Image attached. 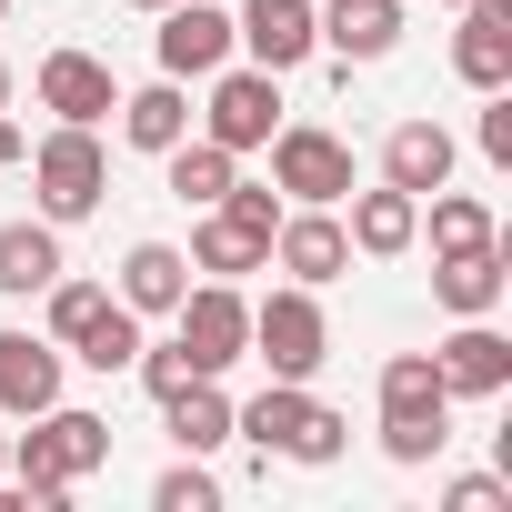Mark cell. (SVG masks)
Instances as JSON below:
<instances>
[{
    "mask_svg": "<svg viewBox=\"0 0 512 512\" xmlns=\"http://www.w3.org/2000/svg\"><path fill=\"white\" fill-rule=\"evenodd\" d=\"M101 462H111V422H101V412H71V402L31 412V432L11 442V482H21V502H41V512H61Z\"/></svg>",
    "mask_w": 512,
    "mask_h": 512,
    "instance_id": "6da1fadb",
    "label": "cell"
},
{
    "mask_svg": "<svg viewBox=\"0 0 512 512\" xmlns=\"http://www.w3.org/2000/svg\"><path fill=\"white\" fill-rule=\"evenodd\" d=\"M442 442H452V392H442L432 352H392L382 362V452L402 472H422Z\"/></svg>",
    "mask_w": 512,
    "mask_h": 512,
    "instance_id": "7a4b0ae2",
    "label": "cell"
},
{
    "mask_svg": "<svg viewBox=\"0 0 512 512\" xmlns=\"http://www.w3.org/2000/svg\"><path fill=\"white\" fill-rule=\"evenodd\" d=\"M231 432H251V442L282 452V462H342V442H352V422L332 402H312L302 382H272L262 402H231Z\"/></svg>",
    "mask_w": 512,
    "mask_h": 512,
    "instance_id": "3957f363",
    "label": "cell"
},
{
    "mask_svg": "<svg viewBox=\"0 0 512 512\" xmlns=\"http://www.w3.org/2000/svg\"><path fill=\"white\" fill-rule=\"evenodd\" d=\"M251 362H272V382H312L332 362V322H322L312 282H282V292L251 302Z\"/></svg>",
    "mask_w": 512,
    "mask_h": 512,
    "instance_id": "277c9868",
    "label": "cell"
},
{
    "mask_svg": "<svg viewBox=\"0 0 512 512\" xmlns=\"http://www.w3.org/2000/svg\"><path fill=\"white\" fill-rule=\"evenodd\" d=\"M31 161V191H41V221H91L101 211V191H111V151H101V131H81V121H61L41 151H21Z\"/></svg>",
    "mask_w": 512,
    "mask_h": 512,
    "instance_id": "5b68a950",
    "label": "cell"
},
{
    "mask_svg": "<svg viewBox=\"0 0 512 512\" xmlns=\"http://www.w3.org/2000/svg\"><path fill=\"white\" fill-rule=\"evenodd\" d=\"M171 342H181V362L191 372H231V362H251V302H241V282H191L181 302H171Z\"/></svg>",
    "mask_w": 512,
    "mask_h": 512,
    "instance_id": "8992f818",
    "label": "cell"
},
{
    "mask_svg": "<svg viewBox=\"0 0 512 512\" xmlns=\"http://www.w3.org/2000/svg\"><path fill=\"white\" fill-rule=\"evenodd\" d=\"M191 121H201V141H221V151H262V141L282 131V71H251V61L231 71V61H221V71H211V101H201Z\"/></svg>",
    "mask_w": 512,
    "mask_h": 512,
    "instance_id": "52a82bcc",
    "label": "cell"
},
{
    "mask_svg": "<svg viewBox=\"0 0 512 512\" xmlns=\"http://www.w3.org/2000/svg\"><path fill=\"white\" fill-rule=\"evenodd\" d=\"M262 151H272V191H282V201H322V211H332V201L352 191V141L322 131V121H282Z\"/></svg>",
    "mask_w": 512,
    "mask_h": 512,
    "instance_id": "ba28073f",
    "label": "cell"
},
{
    "mask_svg": "<svg viewBox=\"0 0 512 512\" xmlns=\"http://www.w3.org/2000/svg\"><path fill=\"white\" fill-rule=\"evenodd\" d=\"M231 51H251V71H302L322 51V11L312 0H241L231 11Z\"/></svg>",
    "mask_w": 512,
    "mask_h": 512,
    "instance_id": "9c48e42d",
    "label": "cell"
},
{
    "mask_svg": "<svg viewBox=\"0 0 512 512\" xmlns=\"http://www.w3.org/2000/svg\"><path fill=\"white\" fill-rule=\"evenodd\" d=\"M432 372H442L452 402H492V392H512V342L492 332V312L482 322H452L442 352H432Z\"/></svg>",
    "mask_w": 512,
    "mask_h": 512,
    "instance_id": "30bf717a",
    "label": "cell"
},
{
    "mask_svg": "<svg viewBox=\"0 0 512 512\" xmlns=\"http://www.w3.org/2000/svg\"><path fill=\"white\" fill-rule=\"evenodd\" d=\"M272 262H282L292 282H312V292H322V282H342V272H352V231H342L322 201H292V211H282V231H272Z\"/></svg>",
    "mask_w": 512,
    "mask_h": 512,
    "instance_id": "8fae6325",
    "label": "cell"
},
{
    "mask_svg": "<svg viewBox=\"0 0 512 512\" xmlns=\"http://www.w3.org/2000/svg\"><path fill=\"white\" fill-rule=\"evenodd\" d=\"M151 21H161V71L171 81H211L231 61V11H211V0H171Z\"/></svg>",
    "mask_w": 512,
    "mask_h": 512,
    "instance_id": "7c38bea8",
    "label": "cell"
},
{
    "mask_svg": "<svg viewBox=\"0 0 512 512\" xmlns=\"http://www.w3.org/2000/svg\"><path fill=\"white\" fill-rule=\"evenodd\" d=\"M502 292H512L502 241H482V251H432V302H442L452 322H482V312H502Z\"/></svg>",
    "mask_w": 512,
    "mask_h": 512,
    "instance_id": "4fadbf2b",
    "label": "cell"
},
{
    "mask_svg": "<svg viewBox=\"0 0 512 512\" xmlns=\"http://www.w3.org/2000/svg\"><path fill=\"white\" fill-rule=\"evenodd\" d=\"M111 101H121L111 61H91V51H51V61H41V111H51V121L101 131V121H111Z\"/></svg>",
    "mask_w": 512,
    "mask_h": 512,
    "instance_id": "5bb4252c",
    "label": "cell"
},
{
    "mask_svg": "<svg viewBox=\"0 0 512 512\" xmlns=\"http://www.w3.org/2000/svg\"><path fill=\"white\" fill-rule=\"evenodd\" d=\"M61 402V342L51 332H0V412L31 422Z\"/></svg>",
    "mask_w": 512,
    "mask_h": 512,
    "instance_id": "9a60e30c",
    "label": "cell"
},
{
    "mask_svg": "<svg viewBox=\"0 0 512 512\" xmlns=\"http://www.w3.org/2000/svg\"><path fill=\"white\" fill-rule=\"evenodd\" d=\"M452 71H462L472 91H512V0H462Z\"/></svg>",
    "mask_w": 512,
    "mask_h": 512,
    "instance_id": "2e32d148",
    "label": "cell"
},
{
    "mask_svg": "<svg viewBox=\"0 0 512 512\" xmlns=\"http://www.w3.org/2000/svg\"><path fill=\"white\" fill-rule=\"evenodd\" d=\"M342 201H352L342 231H352V251H372V262H402V251L422 241V201H412V191L382 181V191H342Z\"/></svg>",
    "mask_w": 512,
    "mask_h": 512,
    "instance_id": "e0dca14e",
    "label": "cell"
},
{
    "mask_svg": "<svg viewBox=\"0 0 512 512\" xmlns=\"http://www.w3.org/2000/svg\"><path fill=\"white\" fill-rule=\"evenodd\" d=\"M452 161H462V151H452V131H442V121H392V141H382V181H392V191H412V201H422V191H442V181H452Z\"/></svg>",
    "mask_w": 512,
    "mask_h": 512,
    "instance_id": "ac0fdd59",
    "label": "cell"
},
{
    "mask_svg": "<svg viewBox=\"0 0 512 512\" xmlns=\"http://www.w3.org/2000/svg\"><path fill=\"white\" fill-rule=\"evenodd\" d=\"M71 262H61V221H0V292L11 302H31V292H51Z\"/></svg>",
    "mask_w": 512,
    "mask_h": 512,
    "instance_id": "d6986e66",
    "label": "cell"
},
{
    "mask_svg": "<svg viewBox=\"0 0 512 512\" xmlns=\"http://www.w3.org/2000/svg\"><path fill=\"white\" fill-rule=\"evenodd\" d=\"M111 111H121V141H131V151H151V161L191 131V91H181L171 71H161V81H141V91H121Z\"/></svg>",
    "mask_w": 512,
    "mask_h": 512,
    "instance_id": "ffe728a7",
    "label": "cell"
},
{
    "mask_svg": "<svg viewBox=\"0 0 512 512\" xmlns=\"http://www.w3.org/2000/svg\"><path fill=\"white\" fill-rule=\"evenodd\" d=\"M191 292V251H171V241H131L121 251V302L151 322V312H171Z\"/></svg>",
    "mask_w": 512,
    "mask_h": 512,
    "instance_id": "44dd1931",
    "label": "cell"
},
{
    "mask_svg": "<svg viewBox=\"0 0 512 512\" xmlns=\"http://www.w3.org/2000/svg\"><path fill=\"white\" fill-rule=\"evenodd\" d=\"M161 171H171V201H191V211H211L231 181H241V151H221V141H201V131H181L171 151H161Z\"/></svg>",
    "mask_w": 512,
    "mask_h": 512,
    "instance_id": "7402d4cb",
    "label": "cell"
},
{
    "mask_svg": "<svg viewBox=\"0 0 512 512\" xmlns=\"http://www.w3.org/2000/svg\"><path fill=\"white\" fill-rule=\"evenodd\" d=\"M402 41V0H332L322 11V51H342V61H382Z\"/></svg>",
    "mask_w": 512,
    "mask_h": 512,
    "instance_id": "603a6c76",
    "label": "cell"
},
{
    "mask_svg": "<svg viewBox=\"0 0 512 512\" xmlns=\"http://www.w3.org/2000/svg\"><path fill=\"white\" fill-rule=\"evenodd\" d=\"M191 272H211V282L272 272V241H262V231H241V221H221V211H201V231H191Z\"/></svg>",
    "mask_w": 512,
    "mask_h": 512,
    "instance_id": "cb8c5ba5",
    "label": "cell"
},
{
    "mask_svg": "<svg viewBox=\"0 0 512 512\" xmlns=\"http://www.w3.org/2000/svg\"><path fill=\"white\" fill-rule=\"evenodd\" d=\"M61 362H91V372H131V362H141V312L111 292V302H101V312L71 332V352H61Z\"/></svg>",
    "mask_w": 512,
    "mask_h": 512,
    "instance_id": "d4e9b609",
    "label": "cell"
},
{
    "mask_svg": "<svg viewBox=\"0 0 512 512\" xmlns=\"http://www.w3.org/2000/svg\"><path fill=\"white\" fill-rule=\"evenodd\" d=\"M161 422H171V442H181V452H221V442H231V402H221V382H211V372H191V382L161 402Z\"/></svg>",
    "mask_w": 512,
    "mask_h": 512,
    "instance_id": "484cf974",
    "label": "cell"
},
{
    "mask_svg": "<svg viewBox=\"0 0 512 512\" xmlns=\"http://www.w3.org/2000/svg\"><path fill=\"white\" fill-rule=\"evenodd\" d=\"M422 201H432V251H482V241H502V231H492V201H472V191H452V181L422 191Z\"/></svg>",
    "mask_w": 512,
    "mask_h": 512,
    "instance_id": "4316f807",
    "label": "cell"
},
{
    "mask_svg": "<svg viewBox=\"0 0 512 512\" xmlns=\"http://www.w3.org/2000/svg\"><path fill=\"white\" fill-rule=\"evenodd\" d=\"M211 211H221V221H241V231H262V241H272V231H282V211H292V201H282V191H272V181H231V191H221V201H211Z\"/></svg>",
    "mask_w": 512,
    "mask_h": 512,
    "instance_id": "83f0119b",
    "label": "cell"
},
{
    "mask_svg": "<svg viewBox=\"0 0 512 512\" xmlns=\"http://www.w3.org/2000/svg\"><path fill=\"white\" fill-rule=\"evenodd\" d=\"M41 302H51V342H61V352H71V332H81V322H91V312H101V302H111V292H101V282H71V272H61V282H51V292H41Z\"/></svg>",
    "mask_w": 512,
    "mask_h": 512,
    "instance_id": "f1b7e54d",
    "label": "cell"
},
{
    "mask_svg": "<svg viewBox=\"0 0 512 512\" xmlns=\"http://www.w3.org/2000/svg\"><path fill=\"white\" fill-rule=\"evenodd\" d=\"M151 502H161V512H211V472H201V452H181V462L151 482Z\"/></svg>",
    "mask_w": 512,
    "mask_h": 512,
    "instance_id": "f546056e",
    "label": "cell"
},
{
    "mask_svg": "<svg viewBox=\"0 0 512 512\" xmlns=\"http://www.w3.org/2000/svg\"><path fill=\"white\" fill-rule=\"evenodd\" d=\"M131 372H141V392H151V402H171V392L191 382V362H181V342H141V362H131Z\"/></svg>",
    "mask_w": 512,
    "mask_h": 512,
    "instance_id": "4dcf8cb0",
    "label": "cell"
},
{
    "mask_svg": "<svg viewBox=\"0 0 512 512\" xmlns=\"http://www.w3.org/2000/svg\"><path fill=\"white\" fill-rule=\"evenodd\" d=\"M442 512H512V482L502 472H462V482H442Z\"/></svg>",
    "mask_w": 512,
    "mask_h": 512,
    "instance_id": "1f68e13d",
    "label": "cell"
},
{
    "mask_svg": "<svg viewBox=\"0 0 512 512\" xmlns=\"http://www.w3.org/2000/svg\"><path fill=\"white\" fill-rule=\"evenodd\" d=\"M472 141H482V161L512 171V91H482V131H472Z\"/></svg>",
    "mask_w": 512,
    "mask_h": 512,
    "instance_id": "d6a6232c",
    "label": "cell"
},
{
    "mask_svg": "<svg viewBox=\"0 0 512 512\" xmlns=\"http://www.w3.org/2000/svg\"><path fill=\"white\" fill-rule=\"evenodd\" d=\"M21 151H31V141H21V121H11V111H0V171H11Z\"/></svg>",
    "mask_w": 512,
    "mask_h": 512,
    "instance_id": "836d02e7",
    "label": "cell"
},
{
    "mask_svg": "<svg viewBox=\"0 0 512 512\" xmlns=\"http://www.w3.org/2000/svg\"><path fill=\"white\" fill-rule=\"evenodd\" d=\"M0 111H11V61H0Z\"/></svg>",
    "mask_w": 512,
    "mask_h": 512,
    "instance_id": "e575fe53",
    "label": "cell"
},
{
    "mask_svg": "<svg viewBox=\"0 0 512 512\" xmlns=\"http://www.w3.org/2000/svg\"><path fill=\"white\" fill-rule=\"evenodd\" d=\"M0 482H11V432H0Z\"/></svg>",
    "mask_w": 512,
    "mask_h": 512,
    "instance_id": "d590c367",
    "label": "cell"
},
{
    "mask_svg": "<svg viewBox=\"0 0 512 512\" xmlns=\"http://www.w3.org/2000/svg\"><path fill=\"white\" fill-rule=\"evenodd\" d=\"M121 11H171V0H121Z\"/></svg>",
    "mask_w": 512,
    "mask_h": 512,
    "instance_id": "8d00e7d4",
    "label": "cell"
},
{
    "mask_svg": "<svg viewBox=\"0 0 512 512\" xmlns=\"http://www.w3.org/2000/svg\"><path fill=\"white\" fill-rule=\"evenodd\" d=\"M0 21H11V0H0Z\"/></svg>",
    "mask_w": 512,
    "mask_h": 512,
    "instance_id": "74e56055",
    "label": "cell"
},
{
    "mask_svg": "<svg viewBox=\"0 0 512 512\" xmlns=\"http://www.w3.org/2000/svg\"><path fill=\"white\" fill-rule=\"evenodd\" d=\"M442 11H462V0H442Z\"/></svg>",
    "mask_w": 512,
    "mask_h": 512,
    "instance_id": "f35d334b",
    "label": "cell"
}]
</instances>
